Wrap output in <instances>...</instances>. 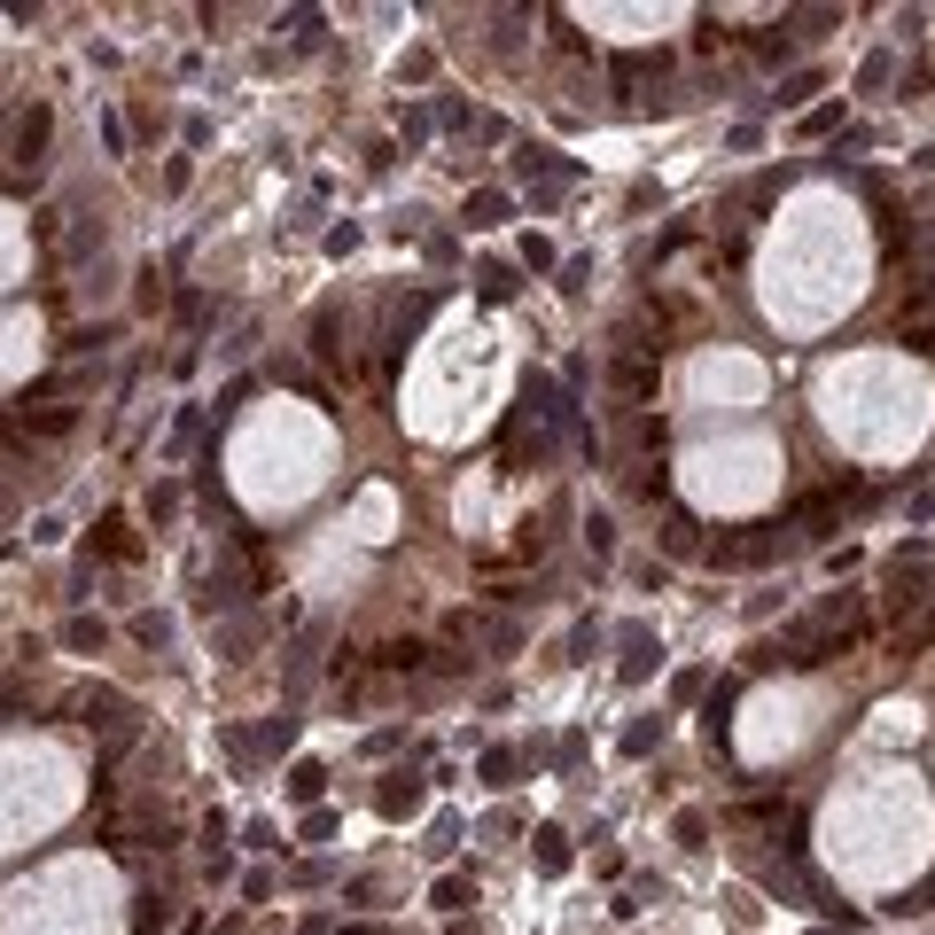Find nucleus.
<instances>
[{
  "label": "nucleus",
  "instance_id": "nucleus-18",
  "mask_svg": "<svg viewBox=\"0 0 935 935\" xmlns=\"http://www.w3.org/2000/svg\"><path fill=\"white\" fill-rule=\"evenodd\" d=\"M289 741H297V717L281 710V717H266V725H258V741H249V748H266V756H281Z\"/></svg>",
  "mask_w": 935,
  "mask_h": 935
},
{
  "label": "nucleus",
  "instance_id": "nucleus-30",
  "mask_svg": "<svg viewBox=\"0 0 935 935\" xmlns=\"http://www.w3.org/2000/svg\"><path fill=\"white\" fill-rule=\"evenodd\" d=\"M172 507H180V483H156V491H148V515H156V523L172 515Z\"/></svg>",
  "mask_w": 935,
  "mask_h": 935
},
{
  "label": "nucleus",
  "instance_id": "nucleus-23",
  "mask_svg": "<svg viewBox=\"0 0 935 935\" xmlns=\"http://www.w3.org/2000/svg\"><path fill=\"white\" fill-rule=\"evenodd\" d=\"M811 94H819V70H795V78H788V87H780L772 102H780V110H795V102H811Z\"/></svg>",
  "mask_w": 935,
  "mask_h": 935
},
{
  "label": "nucleus",
  "instance_id": "nucleus-3",
  "mask_svg": "<svg viewBox=\"0 0 935 935\" xmlns=\"http://www.w3.org/2000/svg\"><path fill=\"white\" fill-rule=\"evenodd\" d=\"M780 554H788V531H725L702 546L710 569H772Z\"/></svg>",
  "mask_w": 935,
  "mask_h": 935
},
{
  "label": "nucleus",
  "instance_id": "nucleus-28",
  "mask_svg": "<svg viewBox=\"0 0 935 935\" xmlns=\"http://www.w3.org/2000/svg\"><path fill=\"white\" fill-rule=\"evenodd\" d=\"M678 842L702 849V842H710V819H702V811H678Z\"/></svg>",
  "mask_w": 935,
  "mask_h": 935
},
{
  "label": "nucleus",
  "instance_id": "nucleus-12",
  "mask_svg": "<svg viewBox=\"0 0 935 935\" xmlns=\"http://www.w3.org/2000/svg\"><path fill=\"white\" fill-rule=\"evenodd\" d=\"M63 647H70V655H102V647H110V624H102V616H70V624H63Z\"/></svg>",
  "mask_w": 935,
  "mask_h": 935
},
{
  "label": "nucleus",
  "instance_id": "nucleus-33",
  "mask_svg": "<svg viewBox=\"0 0 935 935\" xmlns=\"http://www.w3.org/2000/svg\"><path fill=\"white\" fill-rule=\"evenodd\" d=\"M453 935H476V927H453Z\"/></svg>",
  "mask_w": 935,
  "mask_h": 935
},
{
  "label": "nucleus",
  "instance_id": "nucleus-10",
  "mask_svg": "<svg viewBox=\"0 0 935 935\" xmlns=\"http://www.w3.org/2000/svg\"><path fill=\"white\" fill-rule=\"evenodd\" d=\"M320 639H327V624H312V632L289 647V694H304V687H312V670H320Z\"/></svg>",
  "mask_w": 935,
  "mask_h": 935
},
{
  "label": "nucleus",
  "instance_id": "nucleus-13",
  "mask_svg": "<svg viewBox=\"0 0 935 935\" xmlns=\"http://www.w3.org/2000/svg\"><path fill=\"white\" fill-rule=\"evenodd\" d=\"M531 842H538V873H569V834L561 826H538Z\"/></svg>",
  "mask_w": 935,
  "mask_h": 935
},
{
  "label": "nucleus",
  "instance_id": "nucleus-21",
  "mask_svg": "<svg viewBox=\"0 0 935 935\" xmlns=\"http://www.w3.org/2000/svg\"><path fill=\"white\" fill-rule=\"evenodd\" d=\"M601 639H609L601 624H577V632H569V655H561V663H592V655H601Z\"/></svg>",
  "mask_w": 935,
  "mask_h": 935
},
{
  "label": "nucleus",
  "instance_id": "nucleus-1",
  "mask_svg": "<svg viewBox=\"0 0 935 935\" xmlns=\"http://www.w3.org/2000/svg\"><path fill=\"white\" fill-rule=\"evenodd\" d=\"M866 639V592H826V601L811 609V616H795V624H780L772 639H764L748 663L756 670H780V663H795V670H811V663H826V655H842V647H858Z\"/></svg>",
  "mask_w": 935,
  "mask_h": 935
},
{
  "label": "nucleus",
  "instance_id": "nucleus-31",
  "mask_svg": "<svg viewBox=\"0 0 935 935\" xmlns=\"http://www.w3.org/2000/svg\"><path fill=\"white\" fill-rule=\"evenodd\" d=\"M344 249H359V226L344 219V226H327V258H344Z\"/></svg>",
  "mask_w": 935,
  "mask_h": 935
},
{
  "label": "nucleus",
  "instance_id": "nucleus-15",
  "mask_svg": "<svg viewBox=\"0 0 935 935\" xmlns=\"http://www.w3.org/2000/svg\"><path fill=\"white\" fill-rule=\"evenodd\" d=\"M94 546L110 554V561H133L141 546H133V531H125V515H102V531H94Z\"/></svg>",
  "mask_w": 935,
  "mask_h": 935
},
{
  "label": "nucleus",
  "instance_id": "nucleus-6",
  "mask_svg": "<svg viewBox=\"0 0 935 935\" xmlns=\"http://www.w3.org/2000/svg\"><path fill=\"white\" fill-rule=\"evenodd\" d=\"M87 725H102V733L118 741V733H133V702H125L118 687H87Z\"/></svg>",
  "mask_w": 935,
  "mask_h": 935
},
{
  "label": "nucleus",
  "instance_id": "nucleus-32",
  "mask_svg": "<svg viewBox=\"0 0 935 935\" xmlns=\"http://www.w3.org/2000/svg\"><path fill=\"white\" fill-rule=\"evenodd\" d=\"M242 834H249V849H281V834H274V819H249Z\"/></svg>",
  "mask_w": 935,
  "mask_h": 935
},
{
  "label": "nucleus",
  "instance_id": "nucleus-26",
  "mask_svg": "<svg viewBox=\"0 0 935 935\" xmlns=\"http://www.w3.org/2000/svg\"><path fill=\"white\" fill-rule=\"evenodd\" d=\"M585 289H592V258H569L561 266V297H585Z\"/></svg>",
  "mask_w": 935,
  "mask_h": 935
},
{
  "label": "nucleus",
  "instance_id": "nucleus-8",
  "mask_svg": "<svg viewBox=\"0 0 935 935\" xmlns=\"http://www.w3.org/2000/svg\"><path fill=\"white\" fill-rule=\"evenodd\" d=\"M421 795H430V788H421V772H390V780H382V795H375V811H382V819H413V811H421Z\"/></svg>",
  "mask_w": 935,
  "mask_h": 935
},
{
  "label": "nucleus",
  "instance_id": "nucleus-22",
  "mask_svg": "<svg viewBox=\"0 0 935 935\" xmlns=\"http://www.w3.org/2000/svg\"><path fill=\"white\" fill-rule=\"evenodd\" d=\"M460 904H476V881L445 873V881H437V912H460Z\"/></svg>",
  "mask_w": 935,
  "mask_h": 935
},
{
  "label": "nucleus",
  "instance_id": "nucleus-25",
  "mask_svg": "<svg viewBox=\"0 0 935 935\" xmlns=\"http://www.w3.org/2000/svg\"><path fill=\"white\" fill-rule=\"evenodd\" d=\"M889 70H897L889 55H866V63H858V87H866V94H881V87H889Z\"/></svg>",
  "mask_w": 935,
  "mask_h": 935
},
{
  "label": "nucleus",
  "instance_id": "nucleus-7",
  "mask_svg": "<svg viewBox=\"0 0 935 935\" xmlns=\"http://www.w3.org/2000/svg\"><path fill=\"white\" fill-rule=\"evenodd\" d=\"M515 172H523V180H531V172H538V180H569L577 164H569L561 148H546V141H515Z\"/></svg>",
  "mask_w": 935,
  "mask_h": 935
},
{
  "label": "nucleus",
  "instance_id": "nucleus-16",
  "mask_svg": "<svg viewBox=\"0 0 935 935\" xmlns=\"http://www.w3.org/2000/svg\"><path fill=\"white\" fill-rule=\"evenodd\" d=\"M515 772H523L515 748H483V788H515Z\"/></svg>",
  "mask_w": 935,
  "mask_h": 935
},
{
  "label": "nucleus",
  "instance_id": "nucleus-11",
  "mask_svg": "<svg viewBox=\"0 0 935 935\" xmlns=\"http://www.w3.org/2000/svg\"><path fill=\"white\" fill-rule=\"evenodd\" d=\"M702 546H710V538H702V523L687 515V507H678V515L663 523V554H670V561H687V554H702Z\"/></svg>",
  "mask_w": 935,
  "mask_h": 935
},
{
  "label": "nucleus",
  "instance_id": "nucleus-14",
  "mask_svg": "<svg viewBox=\"0 0 935 935\" xmlns=\"http://www.w3.org/2000/svg\"><path fill=\"white\" fill-rule=\"evenodd\" d=\"M507 211H515V203H507V196H499V188H476V196H468V211H460V219H468V226H499V219H507Z\"/></svg>",
  "mask_w": 935,
  "mask_h": 935
},
{
  "label": "nucleus",
  "instance_id": "nucleus-19",
  "mask_svg": "<svg viewBox=\"0 0 935 935\" xmlns=\"http://www.w3.org/2000/svg\"><path fill=\"white\" fill-rule=\"evenodd\" d=\"M655 741H663V717H632L624 725V756H647Z\"/></svg>",
  "mask_w": 935,
  "mask_h": 935
},
{
  "label": "nucleus",
  "instance_id": "nucleus-24",
  "mask_svg": "<svg viewBox=\"0 0 935 935\" xmlns=\"http://www.w3.org/2000/svg\"><path fill=\"white\" fill-rule=\"evenodd\" d=\"M196 430H203V413H196V405H188V413H180V421H172V445H164V453H172V460H180V453H188V445H196Z\"/></svg>",
  "mask_w": 935,
  "mask_h": 935
},
{
  "label": "nucleus",
  "instance_id": "nucleus-5",
  "mask_svg": "<svg viewBox=\"0 0 935 935\" xmlns=\"http://www.w3.org/2000/svg\"><path fill=\"white\" fill-rule=\"evenodd\" d=\"M655 663H663V639H655L647 624H624V663H616V678H624V687H647Z\"/></svg>",
  "mask_w": 935,
  "mask_h": 935
},
{
  "label": "nucleus",
  "instance_id": "nucleus-29",
  "mask_svg": "<svg viewBox=\"0 0 935 935\" xmlns=\"http://www.w3.org/2000/svg\"><path fill=\"white\" fill-rule=\"evenodd\" d=\"M523 266H531V274H546V266H554V242H546V234H531V242H523Z\"/></svg>",
  "mask_w": 935,
  "mask_h": 935
},
{
  "label": "nucleus",
  "instance_id": "nucleus-9",
  "mask_svg": "<svg viewBox=\"0 0 935 935\" xmlns=\"http://www.w3.org/2000/svg\"><path fill=\"white\" fill-rule=\"evenodd\" d=\"M515 289H523V274L507 266V258H483V266H476V297H483V304H507Z\"/></svg>",
  "mask_w": 935,
  "mask_h": 935
},
{
  "label": "nucleus",
  "instance_id": "nucleus-17",
  "mask_svg": "<svg viewBox=\"0 0 935 935\" xmlns=\"http://www.w3.org/2000/svg\"><path fill=\"white\" fill-rule=\"evenodd\" d=\"M320 788H327V764H312V756H304L297 772H289V795H297V803H320Z\"/></svg>",
  "mask_w": 935,
  "mask_h": 935
},
{
  "label": "nucleus",
  "instance_id": "nucleus-4",
  "mask_svg": "<svg viewBox=\"0 0 935 935\" xmlns=\"http://www.w3.org/2000/svg\"><path fill=\"white\" fill-rule=\"evenodd\" d=\"M40 164H47V110H40V102H24V110H16V125H9V172H16V180H32Z\"/></svg>",
  "mask_w": 935,
  "mask_h": 935
},
{
  "label": "nucleus",
  "instance_id": "nucleus-20",
  "mask_svg": "<svg viewBox=\"0 0 935 935\" xmlns=\"http://www.w3.org/2000/svg\"><path fill=\"white\" fill-rule=\"evenodd\" d=\"M133 639H141V647H172V616H156V609L133 616Z\"/></svg>",
  "mask_w": 935,
  "mask_h": 935
},
{
  "label": "nucleus",
  "instance_id": "nucleus-27",
  "mask_svg": "<svg viewBox=\"0 0 935 935\" xmlns=\"http://www.w3.org/2000/svg\"><path fill=\"white\" fill-rule=\"evenodd\" d=\"M585 538H592V554H601V561L616 554V523H609V515H592V523H585Z\"/></svg>",
  "mask_w": 935,
  "mask_h": 935
},
{
  "label": "nucleus",
  "instance_id": "nucleus-2",
  "mask_svg": "<svg viewBox=\"0 0 935 935\" xmlns=\"http://www.w3.org/2000/svg\"><path fill=\"white\" fill-rule=\"evenodd\" d=\"M927 585H935V546H927V538H904V546L889 554V569H881V601H889V616L927 609Z\"/></svg>",
  "mask_w": 935,
  "mask_h": 935
}]
</instances>
